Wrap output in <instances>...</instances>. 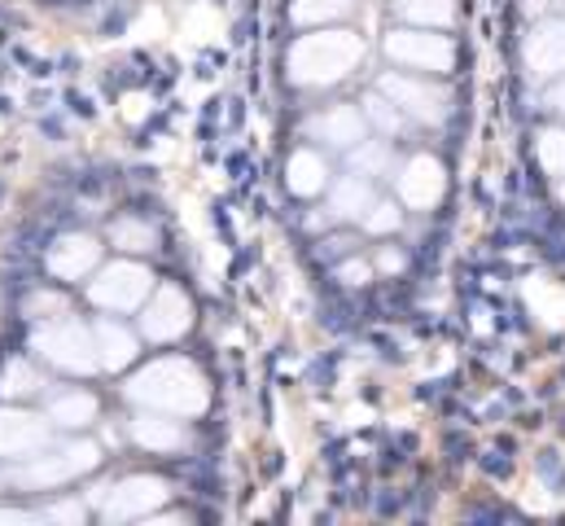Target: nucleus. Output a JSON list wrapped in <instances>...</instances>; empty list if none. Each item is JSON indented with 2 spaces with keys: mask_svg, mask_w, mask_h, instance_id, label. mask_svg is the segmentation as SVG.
Wrapping results in <instances>:
<instances>
[{
  "mask_svg": "<svg viewBox=\"0 0 565 526\" xmlns=\"http://www.w3.org/2000/svg\"><path fill=\"white\" fill-rule=\"evenodd\" d=\"M128 394L153 408V412H175V417H193L206 408V382L189 360H153L128 382Z\"/></svg>",
  "mask_w": 565,
  "mask_h": 526,
  "instance_id": "nucleus-1",
  "label": "nucleus"
},
{
  "mask_svg": "<svg viewBox=\"0 0 565 526\" xmlns=\"http://www.w3.org/2000/svg\"><path fill=\"white\" fill-rule=\"evenodd\" d=\"M364 57L360 35L351 31H320V35H302L289 53V80L320 88V84H338L351 75V66Z\"/></svg>",
  "mask_w": 565,
  "mask_h": 526,
  "instance_id": "nucleus-2",
  "label": "nucleus"
},
{
  "mask_svg": "<svg viewBox=\"0 0 565 526\" xmlns=\"http://www.w3.org/2000/svg\"><path fill=\"white\" fill-rule=\"evenodd\" d=\"M97 465H102L97 443H62V448H44L40 456L13 465L4 474V483H18L26 492H53V487H62L79 474H93Z\"/></svg>",
  "mask_w": 565,
  "mask_h": 526,
  "instance_id": "nucleus-3",
  "label": "nucleus"
},
{
  "mask_svg": "<svg viewBox=\"0 0 565 526\" xmlns=\"http://www.w3.org/2000/svg\"><path fill=\"white\" fill-rule=\"evenodd\" d=\"M31 347H35L40 360H49L62 374H93V369H102L97 338H93V329L84 320H44L35 329Z\"/></svg>",
  "mask_w": 565,
  "mask_h": 526,
  "instance_id": "nucleus-4",
  "label": "nucleus"
},
{
  "mask_svg": "<svg viewBox=\"0 0 565 526\" xmlns=\"http://www.w3.org/2000/svg\"><path fill=\"white\" fill-rule=\"evenodd\" d=\"M413 124H443L451 115V93L443 84H429V75H408V71H391L377 84Z\"/></svg>",
  "mask_w": 565,
  "mask_h": 526,
  "instance_id": "nucleus-5",
  "label": "nucleus"
},
{
  "mask_svg": "<svg viewBox=\"0 0 565 526\" xmlns=\"http://www.w3.org/2000/svg\"><path fill=\"white\" fill-rule=\"evenodd\" d=\"M149 294H153V276H149V267L132 260L102 267L97 281L88 285V298L97 307H106V312H137V307L149 303Z\"/></svg>",
  "mask_w": 565,
  "mask_h": 526,
  "instance_id": "nucleus-6",
  "label": "nucleus"
},
{
  "mask_svg": "<svg viewBox=\"0 0 565 526\" xmlns=\"http://www.w3.org/2000/svg\"><path fill=\"white\" fill-rule=\"evenodd\" d=\"M167 483L149 478V474H128L110 487L97 492V509L106 523H128V518H149L158 505H167Z\"/></svg>",
  "mask_w": 565,
  "mask_h": 526,
  "instance_id": "nucleus-7",
  "label": "nucleus"
},
{
  "mask_svg": "<svg viewBox=\"0 0 565 526\" xmlns=\"http://www.w3.org/2000/svg\"><path fill=\"white\" fill-rule=\"evenodd\" d=\"M386 53L395 66L404 71H422V75H447L451 71V40L447 35H434L429 27L425 31H391L386 35Z\"/></svg>",
  "mask_w": 565,
  "mask_h": 526,
  "instance_id": "nucleus-8",
  "label": "nucleus"
},
{
  "mask_svg": "<svg viewBox=\"0 0 565 526\" xmlns=\"http://www.w3.org/2000/svg\"><path fill=\"white\" fill-rule=\"evenodd\" d=\"M193 325V303L184 298V290L167 285L158 294H149V303L141 307V334L149 343H171Z\"/></svg>",
  "mask_w": 565,
  "mask_h": 526,
  "instance_id": "nucleus-9",
  "label": "nucleus"
},
{
  "mask_svg": "<svg viewBox=\"0 0 565 526\" xmlns=\"http://www.w3.org/2000/svg\"><path fill=\"white\" fill-rule=\"evenodd\" d=\"M49 448V421L35 412L0 408V461H31Z\"/></svg>",
  "mask_w": 565,
  "mask_h": 526,
  "instance_id": "nucleus-10",
  "label": "nucleus"
},
{
  "mask_svg": "<svg viewBox=\"0 0 565 526\" xmlns=\"http://www.w3.org/2000/svg\"><path fill=\"white\" fill-rule=\"evenodd\" d=\"M526 71L531 80H557L565 75V18H548L526 35Z\"/></svg>",
  "mask_w": 565,
  "mask_h": 526,
  "instance_id": "nucleus-11",
  "label": "nucleus"
},
{
  "mask_svg": "<svg viewBox=\"0 0 565 526\" xmlns=\"http://www.w3.org/2000/svg\"><path fill=\"white\" fill-rule=\"evenodd\" d=\"M443 193H447V171H443L438 158L417 154V158L404 162V171H399V198H404L408 207L429 211V207L443 202Z\"/></svg>",
  "mask_w": 565,
  "mask_h": 526,
  "instance_id": "nucleus-12",
  "label": "nucleus"
},
{
  "mask_svg": "<svg viewBox=\"0 0 565 526\" xmlns=\"http://www.w3.org/2000/svg\"><path fill=\"white\" fill-rule=\"evenodd\" d=\"M307 136L320 145H333V149H355L369 136V119L355 106H329L307 124Z\"/></svg>",
  "mask_w": 565,
  "mask_h": 526,
  "instance_id": "nucleus-13",
  "label": "nucleus"
},
{
  "mask_svg": "<svg viewBox=\"0 0 565 526\" xmlns=\"http://www.w3.org/2000/svg\"><path fill=\"white\" fill-rule=\"evenodd\" d=\"M97 260H102L97 238H88V233H66V238L49 251V272L62 276V281H79V276H88V272L97 267Z\"/></svg>",
  "mask_w": 565,
  "mask_h": 526,
  "instance_id": "nucleus-14",
  "label": "nucleus"
},
{
  "mask_svg": "<svg viewBox=\"0 0 565 526\" xmlns=\"http://www.w3.org/2000/svg\"><path fill=\"white\" fill-rule=\"evenodd\" d=\"M373 202H377V185H373V176H364L355 167H351V176H338L329 189V211L338 220H364L373 211Z\"/></svg>",
  "mask_w": 565,
  "mask_h": 526,
  "instance_id": "nucleus-15",
  "label": "nucleus"
},
{
  "mask_svg": "<svg viewBox=\"0 0 565 526\" xmlns=\"http://www.w3.org/2000/svg\"><path fill=\"white\" fill-rule=\"evenodd\" d=\"M132 439L149 448V452H180L184 448V425L180 421H171V417H162V412H137L132 417Z\"/></svg>",
  "mask_w": 565,
  "mask_h": 526,
  "instance_id": "nucleus-16",
  "label": "nucleus"
},
{
  "mask_svg": "<svg viewBox=\"0 0 565 526\" xmlns=\"http://www.w3.org/2000/svg\"><path fill=\"white\" fill-rule=\"evenodd\" d=\"M329 162L316 154V149H294L289 154V167H285V180H289V189L298 193V198H316V193H324V185H329Z\"/></svg>",
  "mask_w": 565,
  "mask_h": 526,
  "instance_id": "nucleus-17",
  "label": "nucleus"
},
{
  "mask_svg": "<svg viewBox=\"0 0 565 526\" xmlns=\"http://www.w3.org/2000/svg\"><path fill=\"white\" fill-rule=\"evenodd\" d=\"M93 338H97V360H102V369H128V365L137 360V338H132V329H124V325H115V320H102V325H93Z\"/></svg>",
  "mask_w": 565,
  "mask_h": 526,
  "instance_id": "nucleus-18",
  "label": "nucleus"
},
{
  "mask_svg": "<svg viewBox=\"0 0 565 526\" xmlns=\"http://www.w3.org/2000/svg\"><path fill=\"white\" fill-rule=\"evenodd\" d=\"M49 421H57V425H66V430H84V425H93L97 421V394L88 391H62L49 399Z\"/></svg>",
  "mask_w": 565,
  "mask_h": 526,
  "instance_id": "nucleus-19",
  "label": "nucleus"
},
{
  "mask_svg": "<svg viewBox=\"0 0 565 526\" xmlns=\"http://www.w3.org/2000/svg\"><path fill=\"white\" fill-rule=\"evenodd\" d=\"M351 167L364 171V176H373V180L395 176V145H391V140H369V136H364V140L351 149Z\"/></svg>",
  "mask_w": 565,
  "mask_h": 526,
  "instance_id": "nucleus-20",
  "label": "nucleus"
},
{
  "mask_svg": "<svg viewBox=\"0 0 565 526\" xmlns=\"http://www.w3.org/2000/svg\"><path fill=\"white\" fill-rule=\"evenodd\" d=\"M110 242H115L119 251H128V255H145V251H153V246H158V229H153L149 220H132V215H124V220H115V224H110Z\"/></svg>",
  "mask_w": 565,
  "mask_h": 526,
  "instance_id": "nucleus-21",
  "label": "nucleus"
},
{
  "mask_svg": "<svg viewBox=\"0 0 565 526\" xmlns=\"http://www.w3.org/2000/svg\"><path fill=\"white\" fill-rule=\"evenodd\" d=\"M399 9L417 27H447L456 18V0H404Z\"/></svg>",
  "mask_w": 565,
  "mask_h": 526,
  "instance_id": "nucleus-22",
  "label": "nucleus"
},
{
  "mask_svg": "<svg viewBox=\"0 0 565 526\" xmlns=\"http://www.w3.org/2000/svg\"><path fill=\"white\" fill-rule=\"evenodd\" d=\"M44 387V378L26 365V360H9L4 365V378H0V394H9V399H26V394H35Z\"/></svg>",
  "mask_w": 565,
  "mask_h": 526,
  "instance_id": "nucleus-23",
  "label": "nucleus"
},
{
  "mask_svg": "<svg viewBox=\"0 0 565 526\" xmlns=\"http://www.w3.org/2000/svg\"><path fill=\"white\" fill-rule=\"evenodd\" d=\"M351 13V0H294V22L320 27V22H338Z\"/></svg>",
  "mask_w": 565,
  "mask_h": 526,
  "instance_id": "nucleus-24",
  "label": "nucleus"
},
{
  "mask_svg": "<svg viewBox=\"0 0 565 526\" xmlns=\"http://www.w3.org/2000/svg\"><path fill=\"white\" fill-rule=\"evenodd\" d=\"M535 158L548 176H565V128H544L535 140Z\"/></svg>",
  "mask_w": 565,
  "mask_h": 526,
  "instance_id": "nucleus-25",
  "label": "nucleus"
},
{
  "mask_svg": "<svg viewBox=\"0 0 565 526\" xmlns=\"http://www.w3.org/2000/svg\"><path fill=\"white\" fill-rule=\"evenodd\" d=\"M364 119H369V124H377L386 136H395V132L404 128V119H408V115H404V111H399V106H395V102H391V97L377 88V93L364 102Z\"/></svg>",
  "mask_w": 565,
  "mask_h": 526,
  "instance_id": "nucleus-26",
  "label": "nucleus"
},
{
  "mask_svg": "<svg viewBox=\"0 0 565 526\" xmlns=\"http://www.w3.org/2000/svg\"><path fill=\"white\" fill-rule=\"evenodd\" d=\"M26 316H31V320H57V316H66V298L35 290V294L26 298Z\"/></svg>",
  "mask_w": 565,
  "mask_h": 526,
  "instance_id": "nucleus-27",
  "label": "nucleus"
},
{
  "mask_svg": "<svg viewBox=\"0 0 565 526\" xmlns=\"http://www.w3.org/2000/svg\"><path fill=\"white\" fill-rule=\"evenodd\" d=\"M364 224V233H391V229H399V207L395 202H373V211L360 220Z\"/></svg>",
  "mask_w": 565,
  "mask_h": 526,
  "instance_id": "nucleus-28",
  "label": "nucleus"
},
{
  "mask_svg": "<svg viewBox=\"0 0 565 526\" xmlns=\"http://www.w3.org/2000/svg\"><path fill=\"white\" fill-rule=\"evenodd\" d=\"M338 276H342V285H364V281L373 276V267H369L364 260H355V255H351L347 263H338Z\"/></svg>",
  "mask_w": 565,
  "mask_h": 526,
  "instance_id": "nucleus-29",
  "label": "nucleus"
},
{
  "mask_svg": "<svg viewBox=\"0 0 565 526\" xmlns=\"http://www.w3.org/2000/svg\"><path fill=\"white\" fill-rule=\"evenodd\" d=\"M548 111H557L565 119V75H557V84L548 88Z\"/></svg>",
  "mask_w": 565,
  "mask_h": 526,
  "instance_id": "nucleus-30",
  "label": "nucleus"
},
{
  "mask_svg": "<svg viewBox=\"0 0 565 526\" xmlns=\"http://www.w3.org/2000/svg\"><path fill=\"white\" fill-rule=\"evenodd\" d=\"M40 518H75V523H79V518H84V505H75V501H71V505H57V509H44Z\"/></svg>",
  "mask_w": 565,
  "mask_h": 526,
  "instance_id": "nucleus-31",
  "label": "nucleus"
},
{
  "mask_svg": "<svg viewBox=\"0 0 565 526\" xmlns=\"http://www.w3.org/2000/svg\"><path fill=\"white\" fill-rule=\"evenodd\" d=\"M382 267H386V272H399V267H404V251H386V255H382Z\"/></svg>",
  "mask_w": 565,
  "mask_h": 526,
  "instance_id": "nucleus-32",
  "label": "nucleus"
},
{
  "mask_svg": "<svg viewBox=\"0 0 565 526\" xmlns=\"http://www.w3.org/2000/svg\"><path fill=\"white\" fill-rule=\"evenodd\" d=\"M0 523H31V514H18V509H0Z\"/></svg>",
  "mask_w": 565,
  "mask_h": 526,
  "instance_id": "nucleus-33",
  "label": "nucleus"
},
{
  "mask_svg": "<svg viewBox=\"0 0 565 526\" xmlns=\"http://www.w3.org/2000/svg\"><path fill=\"white\" fill-rule=\"evenodd\" d=\"M562 202H565V180H562Z\"/></svg>",
  "mask_w": 565,
  "mask_h": 526,
  "instance_id": "nucleus-34",
  "label": "nucleus"
},
{
  "mask_svg": "<svg viewBox=\"0 0 565 526\" xmlns=\"http://www.w3.org/2000/svg\"><path fill=\"white\" fill-rule=\"evenodd\" d=\"M399 4H404V0H399Z\"/></svg>",
  "mask_w": 565,
  "mask_h": 526,
  "instance_id": "nucleus-35",
  "label": "nucleus"
}]
</instances>
